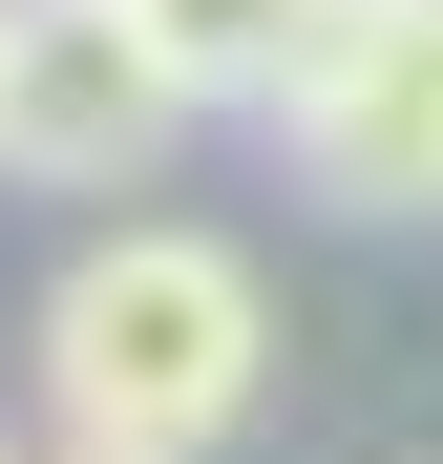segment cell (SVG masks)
I'll use <instances>...</instances> for the list:
<instances>
[{"label": "cell", "mask_w": 443, "mask_h": 464, "mask_svg": "<svg viewBox=\"0 0 443 464\" xmlns=\"http://www.w3.org/2000/svg\"><path fill=\"white\" fill-rule=\"evenodd\" d=\"M43 422L85 443V464H190V443H233L254 422V380H274V295L233 232H190V211H127L85 232V254L43 275Z\"/></svg>", "instance_id": "1"}, {"label": "cell", "mask_w": 443, "mask_h": 464, "mask_svg": "<svg viewBox=\"0 0 443 464\" xmlns=\"http://www.w3.org/2000/svg\"><path fill=\"white\" fill-rule=\"evenodd\" d=\"M274 127L338 211H443V0H317Z\"/></svg>", "instance_id": "2"}, {"label": "cell", "mask_w": 443, "mask_h": 464, "mask_svg": "<svg viewBox=\"0 0 443 464\" xmlns=\"http://www.w3.org/2000/svg\"><path fill=\"white\" fill-rule=\"evenodd\" d=\"M169 127H190V85L127 43V0H22V63H0V169L22 190H127Z\"/></svg>", "instance_id": "3"}, {"label": "cell", "mask_w": 443, "mask_h": 464, "mask_svg": "<svg viewBox=\"0 0 443 464\" xmlns=\"http://www.w3.org/2000/svg\"><path fill=\"white\" fill-rule=\"evenodd\" d=\"M127 43L169 63L190 106H274V85H295V43H317V0H127Z\"/></svg>", "instance_id": "4"}, {"label": "cell", "mask_w": 443, "mask_h": 464, "mask_svg": "<svg viewBox=\"0 0 443 464\" xmlns=\"http://www.w3.org/2000/svg\"><path fill=\"white\" fill-rule=\"evenodd\" d=\"M0 63H22V0H0Z\"/></svg>", "instance_id": "5"}, {"label": "cell", "mask_w": 443, "mask_h": 464, "mask_svg": "<svg viewBox=\"0 0 443 464\" xmlns=\"http://www.w3.org/2000/svg\"><path fill=\"white\" fill-rule=\"evenodd\" d=\"M63 464H85V443H63Z\"/></svg>", "instance_id": "6"}]
</instances>
